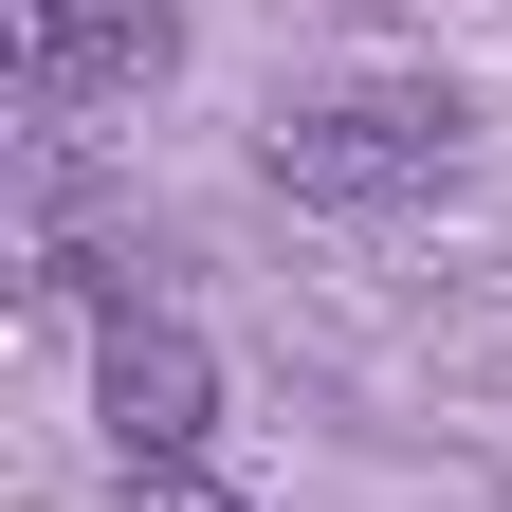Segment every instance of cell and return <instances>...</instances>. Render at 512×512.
<instances>
[{"label": "cell", "mask_w": 512, "mask_h": 512, "mask_svg": "<svg viewBox=\"0 0 512 512\" xmlns=\"http://www.w3.org/2000/svg\"><path fill=\"white\" fill-rule=\"evenodd\" d=\"M128 512H256V494H220L202 458H147V476H128Z\"/></svg>", "instance_id": "cell-4"}, {"label": "cell", "mask_w": 512, "mask_h": 512, "mask_svg": "<svg viewBox=\"0 0 512 512\" xmlns=\"http://www.w3.org/2000/svg\"><path fill=\"white\" fill-rule=\"evenodd\" d=\"M92 403H110V476H147V458H202L220 439V366L183 311H110L92 330Z\"/></svg>", "instance_id": "cell-2"}, {"label": "cell", "mask_w": 512, "mask_h": 512, "mask_svg": "<svg viewBox=\"0 0 512 512\" xmlns=\"http://www.w3.org/2000/svg\"><path fill=\"white\" fill-rule=\"evenodd\" d=\"M19 92L55 128L110 92H165V0H19Z\"/></svg>", "instance_id": "cell-3"}, {"label": "cell", "mask_w": 512, "mask_h": 512, "mask_svg": "<svg viewBox=\"0 0 512 512\" xmlns=\"http://www.w3.org/2000/svg\"><path fill=\"white\" fill-rule=\"evenodd\" d=\"M256 165L293 183V202H348V220H384V202H439L458 183V92H311V110H275L256 128Z\"/></svg>", "instance_id": "cell-1"}]
</instances>
